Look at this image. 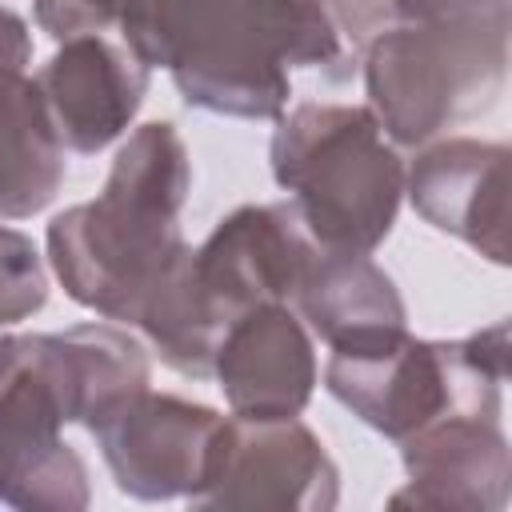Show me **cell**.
Returning <instances> with one entry per match:
<instances>
[{"label": "cell", "mask_w": 512, "mask_h": 512, "mask_svg": "<svg viewBox=\"0 0 512 512\" xmlns=\"http://www.w3.org/2000/svg\"><path fill=\"white\" fill-rule=\"evenodd\" d=\"M116 32L192 108L240 120H276L292 68L348 56L332 0H128Z\"/></svg>", "instance_id": "cell-1"}, {"label": "cell", "mask_w": 512, "mask_h": 512, "mask_svg": "<svg viewBox=\"0 0 512 512\" xmlns=\"http://www.w3.org/2000/svg\"><path fill=\"white\" fill-rule=\"evenodd\" d=\"M192 188L188 148L168 120L140 124L120 148L96 200L72 204L48 224V264L64 292L120 324H132L152 280L184 248L180 208Z\"/></svg>", "instance_id": "cell-2"}, {"label": "cell", "mask_w": 512, "mask_h": 512, "mask_svg": "<svg viewBox=\"0 0 512 512\" xmlns=\"http://www.w3.org/2000/svg\"><path fill=\"white\" fill-rule=\"evenodd\" d=\"M276 120L272 176L316 248L372 256L404 196V164L372 108L308 100Z\"/></svg>", "instance_id": "cell-3"}, {"label": "cell", "mask_w": 512, "mask_h": 512, "mask_svg": "<svg viewBox=\"0 0 512 512\" xmlns=\"http://www.w3.org/2000/svg\"><path fill=\"white\" fill-rule=\"evenodd\" d=\"M508 80V4L452 20H400L364 48L368 108L384 136L420 148L488 112Z\"/></svg>", "instance_id": "cell-4"}, {"label": "cell", "mask_w": 512, "mask_h": 512, "mask_svg": "<svg viewBox=\"0 0 512 512\" xmlns=\"http://www.w3.org/2000/svg\"><path fill=\"white\" fill-rule=\"evenodd\" d=\"M508 380V324L496 320L464 340H420L408 328L332 348L324 384L368 428L404 440L448 412L496 416Z\"/></svg>", "instance_id": "cell-5"}, {"label": "cell", "mask_w": 512, "mask_h": 512, "mask_svg": "<svg viewBox=\"0 0 512 512\" xmlns=\"http://www.w3.org/2000/svg\"><path fill=\"white\" fill-rule=\"evenodd\" d=\"M80 416L76 356L64 332L0 336V500L20 512L88 508V468L64 440Z\"/></svg>", "instance_id": "cell-6"}, {"label": "cell", "mask_w": 512, "mask_h": 512, "mask_svg": "<svg viewBox=\"0 0 512 512\" xmlns=\"http://www.w3.org/2000/svg\"><path fill=\"white\" fill-rule=\"evenodd\" d=\"M340 472L320 436L296 416H224L192 508L224 512H328Z\"/></svg>", "instance_id": "cell-7"}, {"label": "cell", "mask_w": 512, "mask_h": 512, "mask_svg": "<svg viewBox=\"0 0 512 512\" xmlns=\"http://www.w3.org/2000/svg\"><path fill=\"white\" fill-rule=\"evenodd\" d=\"M316 240L300 224L288 200L276 204H240L228 212L200 248H192L196 276L220 312L232 324L256 304H292Z\"/></svg>", "instance_id": "cell-8"}, {"label": "cell", "mask_w": 512, "mask_h": 512, "mask_svg": "<svg viewBox=\"0 0 512 512\" xmlns=\"http://www.w3.org/2000/svg\"><path fill=\"white\" fill-rule=\"evenodd\" d=\"M148 72L152 68L116 28L60 40L52 60L36 72V88L60 144L92 156L120 140L144 104Z\"/></svg>", "instance_id": "cell-9"}, {"label": "cell", "mask_w": 512, "mask_h": 512, "mask_svg": "<svg viewBox=\"0 0 512 512\" xmlns=\"http://www.w3.org/2000/svg\"><path fill=\"white\" fill-rule=\"evenodd\" d=\"M220 420L224 416L208 404L148 388L92 436L100 440L104 464L124 496L188 500L204 476Z\"/></svg>", "instance_id": "cell-10"}, {"label": "cell", "mask_w": 512, "mask_h": 512, "mask_svg": "<svg viewBox=\"0 0 512 512\" xmlns=\"http://www.w3.org/2000/svg\"><path fill=\"white\" fill-rule=\"evenodd\" d=\"M408 484L388 496L392 508L500 512L512 488V452L496 416L448 412L400 440Z\"/></svg>", "instance_id": "cell-11"}, {"label": "cell", "mask_w": 512, "mask_h": 512, "mask_svg": "<svg viewBox=\"0 0 512 512\" xmlns=\"http://www.w3.org/2000/svg\"><path fill=\"white\" fill-rule=\"evenodd\" d=\"M412 208L492 264H508V148L452 136L424 148L404 172Z\"/></svg>", "instance_id": "cell-12"}, {"label": "cell", "mask_w": 512, "mask_h": 512, "mask_svg": "<svg viewBox=\"0 0 512 512\" xmlns=\"http://www.w3.org/2000/svg\"><path fill=\"white\" fill-rule=\"evenodd\" d=\"M212 376L236 416H300L316 392L312 336L288 304H256L220 332Z\"/></svg>", "instance_id": "cell-13"}, {"label": "cell", "mask_w": 512, "mask_h": 512, "mask_svg": "<svg viewBox=\"0 0 512 512\" xmlns=\"http://www.w3.org/2000/svg\"><path fill=\"white\" fill-rule=\"evenodd\" d=\"M292 300L328 348H352L408 328L392 276L364 252H316Z\"/></svg>", "instance_id": "cell-14"}, {"label": "cell", "mask_w": 512, "mask_h": 512, "mask_svg": "<svg viewBox=\"0 0 512 512\" xmlns=\"http://www.w3.org/2000/svg\"><path fill=\"white\" fill-rule=\"evenodd\" d=\"M64 184V144L48 120L36 80L0 76V216L28 220L44 212Z\"/></svg>", "instance_id": "cell-15"}, {"label": "cell", "mask_w": 512, "mask_h": 512, "mask_svg": "<svg viewBox=\"0 0 512 512\" xmlns=\"http://www.w3.org/2000/svg\"><path fill=\"white\" fill-rule=\"evenodd\" d=\"M132 328L144 332V340L156 348V356L172 372L192 376V380L212 376V356H216L220 332L228 324L212 308V300H208V292H204V284L196 276L192 248L188 244L152 280V288L136 304Z\"/></svg>", "instance_id": "cell-16"}, {"label": "cell", "mask_w": 512, "mask_h": 512, "mask_svg": "<svg viewBox=\"0 0 512 512\" xmlns=\"http://www.w3.org/2000/svg\"><path fill=\"white\" fill-rule=\"evenodd\" d=\"M76 356V380H80V416L88 432L104 428L124 404H132L140 392H148V348L116 328V324H76L64 332Z\"/></svg>", "instance_id": "cell-17"}, {"label": "cell", "mask_w": 512, "mask_h": 512, "mask_svg": "<svg viewBox=\"0 0 512 512\" xmlns=\"http://www.w3.org/2000/svg\"><path fill=\"white\" fill-rule=\"evenodd\" d=\"M48 300V268L36 244L0 224V324H20Z\"/></svg>", "instance_id": "cell-18"}, {"label": "cell", "mask_w": 512, "mask_h": 512, "mask_svg": "<svg viewBox=\"0 0 512 512\" xmlns=\"http://www.w3.org/2000/svg\"><path fill=\"white\" fill-rule=\"evenodd\" d=\"M124 4L128 0H36V24L56 40L76 32H104L120 24Z\"/></svg>", "instance_id": "cell-19"}, {"label": "cell", "mask_w": 512, "mask_h": 512, "mask_svg": "<svg viewBox=\"0 0 512 512\" xmlns=\"http://www.w3.org/2000/svg\"><path fill=\"white\" fill-rule=\"evenodd\" d=\"M400 20H452V16H476L504 8L508 0H376Z\"/></svg>", "instance_id": "cell-20"}, {"label": "cell", "mask_w": 512, "mask_h": 512, "mask_svg": "<svg viewBox=\"0 0 512 512\" xmlns=\"http://www.w3.org/2000/svg\"><path fill=\"white\" fill-rule=\"evenodd\" d=\"M28 60H32V36L24 16H16L12 8H0V76L24 72Z\"/></svg>", "instance_id": "cell-21"}]
</instances>
